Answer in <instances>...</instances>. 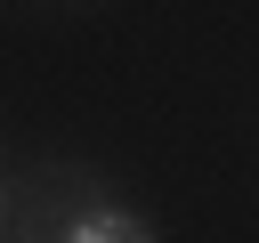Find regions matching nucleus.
<instances>
[{
    "mask_svg": "<svg viewBox=\"0 0 259 243\" xmlns=\"http://www.w3.org/2000/svg\"><path fill=\"white\" fill-rule=\"evenodd\" d=\"M57 243H154V235H146V219L113 211V202H89V211H73L57 227Z\"/></svg>",
    "mask_w": 259,
    "mask_h": 243,
    "instance_id": "nucleus-1",
    "label": "nucleus"
},
{
    "mask_svg": "<svg viewBox=\"0 0 259 243\" xmlns=\"http://www.w3.org/2000/svg\"><path fill=\"white\" fill-rule=\"evenodd\" d=\"M0 219H8V194H0Z\"/></svg>",
    "mask_w": 259,
    "mask_h": 243,
    "instance_id": "nucleus-2",
    "label": "nucleus"
}]
</instances>
